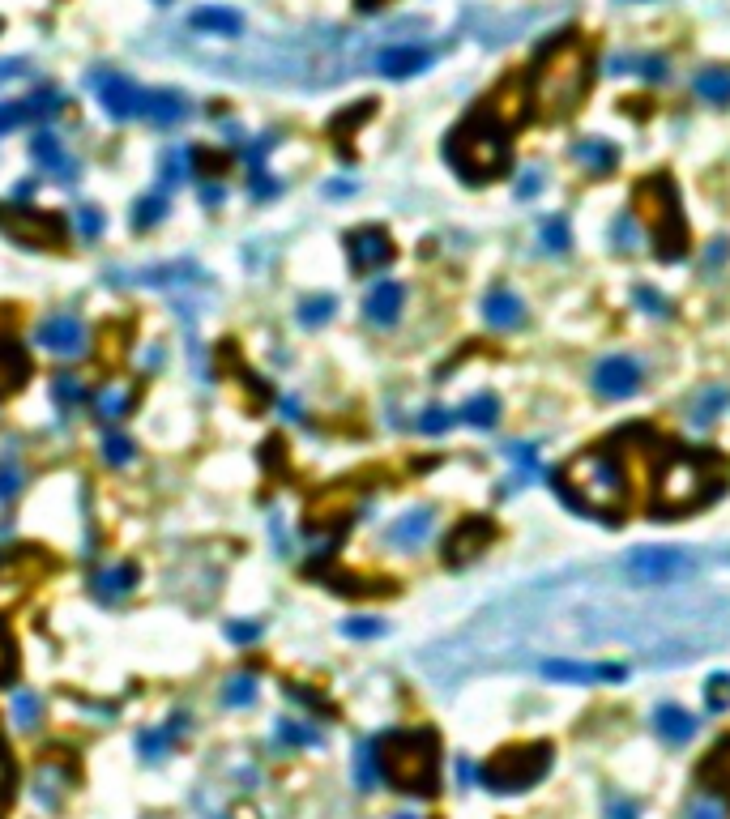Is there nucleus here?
<instances>
[{"label": "nucleus", "mask_w": 730, "mask_h": 819, "mask_svg": "<svg viewBox=\"0 0 730 819\" xmlns=\"http://www.w3.org/2000/svg\"><path fill=\"white\" fill-rule=\"evenodd\" d=\"M137 585V568L133 564H120V568H103L99 576H94V589H99V598L103 602H116V598H124Z\"/></svg>", "instance_id": "nucleus-19"}, {"label": "nucleus", "mask_w": 730, "mask_h": 819, "mask_svg": "<svg viewBox=\"0 0 730 819\" xmlns=\"http://www.w3.org/2000/svg\"><path fill=\"white\" fill-rule=\"evenodd\" d=\"M376 756V777L389 781L393 790L432 798L440 790V738L423 726L410 730H389L372 743Z\"/></svg>", "instance_id": "nucleus-3"}, {"label": "nucleus", "mask_w": 730, "mask_h": 819, "mask_svg": "<svg viewBox=\"0 0 730 819\" xmlns=\"http://www.w3.org/2000/svg\"><path fill=\"white\" fill-rule=\"evenodd\" d=\"M427 529H432V512L419 508V512H410V517H402L398 525L389 529V538L393 542H406V546H419L427 538Z\"/></svg>", "instance_id": "nucleus-24"}, {"label": "nucleus", "mask_w": 730, "mask_h": 819, "mask_svg": "<svg viewBox=\"0 0 730 819\" xmlns=\"http://www.w3.org/2000/svg\"><path fill=\"white\" fill-rule=\"evenodd\" d=\"M568 244H573V235H568V222H564V218H547V222H543V248H547V252H568Z\"/></svg>", "instance_id": "nucleus-29"}, {"label": "nucleus", "mask_w": 730, "mask_h": 819, "mask_svg": "<svg viewBox=\"0 0 730 819\" xmlns=\"http://www.w3.org/2000/svg\"><path fill=\"white\" fill-rule=\"evenodd\" d=\"M449 163L457 167V175H466L474 184H487L496 175H509L513 167V116L500 99H487L466 124L453 128L449 146Z\"/></svg>", "instance_id": "nucleus-2"}, {"label": "nucleus", "mask_w": 730, "mask_h": 819, "mask_svg": "<svg viewBox=\"0 0 730 819\" xmlns=\"http://www.w3.org/2000/svg\"><path fill=\"white\" fill-rule=\"evenodd\" d=\"M590 52H585L581 39H555L538 52V64L530 73V94L534 103L547 111V116H573L577 103L590 90Z\"/></svg>", "instance_id": "nucleus-4"}, {"label": "nucleus", "mask_w": 730, "mask_h": 819, "mask_svg": "<svg viewBox=\"0 0 730 819\" xmlns=\"http://www.w3.org/2000/svg\"><path fill=\"white\" fill-rule=\"evenodd\" d=\"M13 794H18V764H13V751L0 734V815H9Z\"/></svg>", "instance_id": "nucleus-25"}, {"label": "nucleus", "mask_w": 730, "mask_h": 819, "mask_svg": "<svg viewBox=\"0 0 730 819\" xmlns=\"http://www.w3.org/2000/svg\"><path fill=\"white\" fill-rule=\"evenodd\" d=\"M167 214V205H163V197H150V201H141V210L133 214V222L137 227H150V222H158Z\"/></svg>", "instance_id": "nucleus-35"}, {"label": "nucleus", "mask_w": 730, "mask_h": 819, "mask_svg": "<svg viewBox=\"0 0 730 819\" xmlns=\"http://www.w3.org/2000/svg\"><path fill=\"white\" fill-rule=\"evenodd\" d=\"M462 423H470V427H496V419H500V401H496V393H479V397H470L466 406H462V414H457Z\"/></svg>", "instance_id": "nucleus-22"}, {"label": "nucleus", "mask_w": 730, "mask_h": 819, "mask_svg": "<svg viewBox=\"0 0 730 819\" xmlns=\"http://www.w3.org/2000/svg\"><path fill=\"white\" fill-rule=\"evenodd\" d=\"M555 495L573 512H581V517L615 521L632 504L628 465L615 457V448H585L555 474Z\"/></svg>", "instance_id": "nucleus-1"}, {"label": "nucleus", "mask_w": 730, "mask_h": 819, "mask_svg": "<svg viewBox=\"0 0 730 819\" xmlns=\"http://www.w3.org/2000/svg\"><path fill=\"white\" fill-rule=\"evenodd\" d=\"M346 256H351L355 273H376L393 261V239L380 227H359L346 235Z\"/></svg>", "instance_id": "nucleus-10"}, {"label": "nucleus", "mask_w": 730, "mask_h": 819, "mask_svg": "<svg viewBox=\"0 0 730 819\" xmlns=\"http://www.w3.org/2000/svg\"><path fill=\"white\" fill-rule=\"evenodd\" d=\"M654 726H658V734H662V743L684 747V743H692V734H696V717L684 713L679 704H662L658 717H654Z\"/></svg>", "instance_id": "nucleus-17"}, {"label": "nucleus", "mask_w": 730, "mask_h": 819, "mask_svg": "<svg viewBox=\"0 0 730 819\" xmlns=\"http://www.w3.org/2000/svg\"><path fill=\"white\" fill-rule=\"evenodd\" d=\"M402 303H406V291H402V282H393V278H385V282H376L372 291H368V299H363V316L372 320V325H393V320L402 316Z\"/></svg>", "instance_id": "nucleus-14"}, {"label": "nucleus", "mask_w": 730, "mask_h": 819, "mask_svg": "<svg viewBox=\"0 0 730 819\" xmlns=\"http://www.w3.org/2000/svg\"><path fill=\"white\" fill-rule=\"evenodd\" d=\"M722 465L713 453H675L662 470L658 508H671L675 517L692 508H705L722 495Z\"/></svg>", "instance_id": "nucleus-6"}, {"label": "nucleus", "mask_w": 730, "mask_h": 819, "mask_svg": "<svg viewBox=\"0 0 730 819\" xmlns=\"http://www.w3.org/2000/svg\"><path fill=\"white\" fill-rule=\"evenodd\" d=\"M94 406H99L103 419H124V414H129V406H133V397L124 393V389H103L99 397H94Z\"/></svg>", "instance_id": "nucleus-26"}, {"label": "nucleus", "mask_w": 730, "mask_h": 819, "mask_svg": "<svg viewBox=\"0 0 730 819\" xmlns=\"http://www.w3.org/2000/svg\"><path fill=\"white\" fill-rule=\"evenodd\" d=\"M696 781H701V790L713 794V798H730V738H722L718 747L705 756V764L696 768Z\"/></svg>", "instance_id": "nucleus-16"}, {"label": "nucleus", "mask_w": 730, "mask_h": 819, "mask_svg": "<svg viewBox=\"0 0 730 819\" xmlns=\"http://www.w3.org/2000/svg\"><path fill=\"white\" fill-rule=\"evenodd\" d=\"M641 815V807L632 798H611L607 802V819H637Z\"/></svg>", "instance_id": "nucleus-37"}, {"label": "nucleus", "mask_w": 730, "mask_h": 819, "mask_svg": "<svg viewBox=\"0 0 730 819\" xmlns=\"http://www.w3.org/2000/svg\"><path fill=\"white\" fill-rule=\"evenodd\" d=\"M449 423H453V414H444L440 406H432V410H427L423 419H419V427H423V431H432V436H436V431H444Z\"/></svg>", "instance_id": "nucleus-38"}, {"label": "nucleus", "mask_w": 730, "mask_h": 819, "mask_svg": "<svg viewBox=\"0 0 730 819\" xmlns=\"http://www.w3.org/2000/svg\"><path fill=\"white\" fill-rule=\"evenodd\" d=\"M13 674H18V653H13V640L5 632V623H0V687H9Z\"/></svg>", "instance_id": "nucleus-31"}, {"label": "nucleus", "mask_w": 730, "mask_h": 819, "mask_svg": "<svg viewBox=\"0 0 730 819\" xmlns=\"http://www.w3.org/2000/svg\"><path fill=\"white\" fill-rule=\"evenodd\" d=\"M432 64V52L427 47H389V52H380V73L389 77H410Z\"/></svg>", "instance_id": "nucleus-18"}, {"label": "nucleus", "mask_w": 730, "mask_h": 819, "mask_svg": "<svg viewBox=\"0 0 730 819\" xmlns=\"http://www.w3.org/2000/svg\"><path fill=\"white\" fill-rule=\"evenodd\" d=\"M692 90L701 94L705 103H730V69H705V73H696V82Z\"/></svg>", "instance_id": "nucleus-21"}, {"label": "nucleus", "mask_w": 730, "mask_h": 819, "mask_svg": "<svg viewBox=\"0 0 730 819\" xmlns=\"http://www.w3.org/2000/svg\"><path fill=\"white\" fill-rule=\"evenodd\" d=\"M103 457H107L111 465H124V461L137 457V448H133V440H124V436H107V440H103Z\"/></svg>", "instance_id": "nucleus-34"}, {"label": "nucleus", "mask_w": 730, "mask_h": 819, "mask_svg": "<svg viewBox=\"0 0 730 819\" xmlns=\"http://www.w3.org/2000/svg\"><path fill=\"white\" fill-rule=\"evenodd\" d=\"M278 738L282 743H291V747H308V743H316V730L299 726V721H278Z\"/></svg>", "instance_id": "nucleus-33"}, {"label": "nucleus", "mask_w": 730, "mask_h": 819, "mask_svg": "<svg viewBox=\"0 0 730 819\" xmlns=\"http://www.w3.org/2000/svg\"><path fill=\"white\" fill-rule=\"evenodd\" d=\"M252 700H257V683H252L248 674H240V679L227 683V704H231V709H248Z\"/></svg>", "instance_id": "nucleus-30"}, {"label": "nucleus", "mask_w": 730, "mask_h": 819, "mask_svg": "<svg viewBox=\"0 0 730 819\" xmlns=\"http://www.w3.org/2000/svg\"><path fill=\"white\" fill-rule=\"evenodd\" d=\"M688 819H726V802L701 790V794L688 802Z\"/></svg>", "instance_id": "nucleus-28"}, {"label": "nucleus", "mask_w": 730, "mask_h": 819, "mask_svg": "<svg viewBox=\"0 0 730 819\" xmlns=\"http://www.w3.org/2000/svg\"><path fill=\"white\" fill-rule=\"evenodd\" d=\"M543 674L547 679H564V683H620L628 666H615V662H573V657H555V662H543Z\"/></svg>", "instance_id": "nucleus-13"}, {"label": "nucleus", "mask_w": 730, "mask_h": 819, "mask_svg": "<svg viewBox=\"0 0 730 819\" xmlns=\"http://www.w3.org/2000/svg\"><path fill=\"white\" fill-rule=\"evenodd\" d=\"M637 201V218L645 222V235L654 239L658 261H684L688 256V218L684 205H679V192L671 175H645L632 192Z\"/></svg>", "instance_id": "nucleus-5"}, {"label": "nucleus", "mask_w": 730, "mask_h": 819, "mask_svg": "<svg viewBox=\"0 0 730 819\" xmlns=\"http://www.w3.org/2000/svg\"><path fill=\"white\" fill-rule=\"evenodd\" d=\"M342 632H346V636H380V632H385V623H376V619H351Z\"/></svg>", "instance_id": "nucleus-39"}, {"label": "nucleus", "mask_w": 730, "mask_h": 819, "mask_svg": "<svg viewBox=\"0 0 730 819\" xmlns=\"http://www.w3.org/2000/svg\"><path fill=\"white\" fill-rule=\"evenodd\" d=\"M551 760H555L551 743H513V747H500L479 768V781L496 794H521L551 773Z\"/></svg>", "instance_id": "nucleus-7"}, {"label": "nucleus", "mask_w": 730, "mask_h": 819, "mask_svg": "<svg viewBox=\"0 0 730 819\" xmlns=\"http://www.w3.org/2000/svg\"><path fill=\"white\" fill-rule=\"evenodd\" d=\"M483 320L491 329H517L521 320H526V303H521L509 286H491L487 299H483Z\"/></svg>", "instance_id": "nucleus-15"}, {"label": "nucleus", "mask_w": 730, "mask_h": 819, "mask_svg": "<svg viewBox=\"0 0 730 819\" xmlns=\"http://www.w3.org/2000/svg\"><path fill=\"white\" fill-rule=\"evenodd\" d=\"M594 389L598 397H611V401H624L641 389V363L637 359H628V355H611V359H602L594 367Z\"/></svg>", "instance_id": "nucleus-11"}, {"label": "nucleus", "mask_w": 730, "mask_h": 819, "mask_svg": "<svg viewBox=\"0 0 730 819\" xmlns=\"http://www.w3.org/2000/svg\"><path fill=\"white\" fill-rule=\"evenodd\" d=\"M637 295H641V299H645V303H649V312H658V316H662V312H666V303H662V299H658V295H654V291H649V286H637Z\"/></svg>", "instance_id": "nucleus-41"}, {"label": "nucleus", "mask_w": 730, "mask_h": 819, "mask_svg": "<svg viewBox=\"0 0 730 819\" xmlns=\"http://www.w3.org/2000/svg\"><path fill=\"white\" fill-rule=\"evenodd\" d=\"M705 709L709 713H726L730 709V674H713L705 683Z\"/></svg>", "instance_id": "nucleus-27"}, {"label": "nucleus", "mask_w": 730, "mask_h": 819, "mask_svg": "<svg viewBox=\"0 0 730 819\" xmlns=\"http://www.w3.org/2000/svg\"><path fill=\"white\" fill-rule=\"evenodd\" d=\"M35 342L43 350H52V355H82V350H86V329H82V320H77V316L56 312V316H47L43 325L35 329Z\"/></svg>", "instance_id": "nucleus-12"}, {"label": "nucleus", "mask_w": 730, "mask_h": 819, "mask_svg": "<svg viewBox=\"0 0 730 819\" xmlns=\"http://www.w3.org/2000/svg\"><path fill=\"white\" fill-rule=\"evenodd\" d=\"M624 568L645 585H666V581H679V576L692 572V555L684 546H637V551L624 559Z\"/></svg>", "instance_id": "nucleus-8"}, {"label": "nucleus", "mask_w": 730, "mask_h": 819, "mask_svg": "<svg viewBox=\"0 0 730 819\" xmlns=\"http://www.w3.org/2000/svg\"><path fill=\"white\" fill-rule=\"evenodd\" d=\"M538 188H543V180H538V175H530V180H521V197H530V192H538Z\"/></svg>", "instance_id": "nucleus-42"}, {"label": "nucleus", "mask_w": 730, "mask_h": 819, "mask_svg": "<svg viewBox=\"0 0 730 819\" xmlns=\"http://www.w3.org/2000/svg\"><path fill=\"white\" fill-rule=\"evenodd\" d=\"M573 158L577 163H585L590 171H598V175H607L615 163H620V154H615V146H607V141H577L573 146Z\"/></svg>", "instance_id": "nucleus-20"}, {"label": "nucleus", "mask_w": 730, "mask_h": 819, "mask_svg": "<svg viewBox=\"0 0 730 819\" xmlns=\"http://www.w3.org/2000/svg\"><path fill=\"white\" fill-rule=\"evenodd\" d=\"M73 222H77V231H82V239H90V235L103 231V214H99V210H77Z\"/></svg>", "instance_id": "nucleus-36"}, {"label": "nucleus", "mask_w": 730, "mask_h": 819, "mask_svg": "<svg viewBox=\"0 0 730 819\" xmlns=\"http://www.w3.org/2000/svg\"><path fill=\"white\" fill-rule=\"evenodd\" d=\"M193 26L205 30V35H240V13H231V9H197Z\"/></svg>", "instance_id": "nucleus-23"}, {"label": "nucleus", "mask_w": 730, "mask_h": 819, "mask_svg": "<svg viewBox=\"0 0 730 819\" xmlns=\"http://www.w3.org/2000/svg\"><path fill=\"white\" fill-rule=\"evenodd\" d=\"M82 397V384H77L73 376H60L56 380V401H77Z\"/></svg>", "instance_id": "nucleus-40"}, {"label": "nucleus", "mask_w": 730, "mask_h": 819, "mask_svg": "<svg viewBox=\"0 0 730 819\" xmlns=\"http://www.w3.org/2000/svg\"><path fill=\"white\" fill-rule=\"evenodd\" d=\"M329 316H333V299H329V295L304 299V312H299V320H304V325H325Z\"/></svg>", "instance_id": "nucleus-32"}, {"label": "nucleus", "mask_w": 730, "mask_h": 819, "mask_svg": "<svg viewBox=\"0 0 730 819\" xmlns=\"http://www.w3.org/2000/svg\"><path fill=\"white\" fill-rule=\"evenodd\" d=\"M491 542H496V525H491L487 517H466L449 538H444V564L466 568L487 551Z\"/></svg>", "instance_id": "nucleus-9"}]
</instances>
